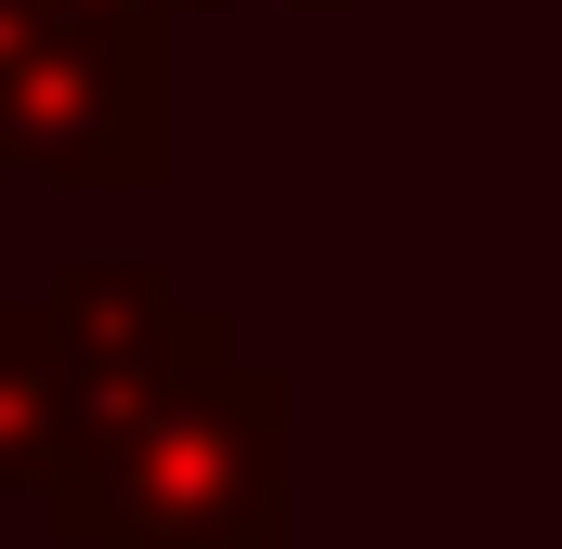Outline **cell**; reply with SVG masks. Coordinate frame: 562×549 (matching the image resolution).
Instances as JSON below:
<instances>
[{"mask_svg":"<svg viewBox=\"0 0 562 549\" xmlns=\"http://www.w3.org/2000/svg\"><path fill=\"white\" fill-rule=\"evenodd\" d=\"M53 549H301V393L288 367H210L105 432L53 497Z\"/></svg>","mask_w":562,"mask_h":549,"instance_id":"obj_1","label":"cell"},{"mask_svg":"<svg viewBox=\"0 0 562 549\" xmlns=\"http://www.w3.org/2000/svg\"><path fill=\"white\" fill-rule=\"evenodd\" d=\"M183 0H0V170L53 197H157Z\"/></svg>","mask_w":562,"mask_h":549,"instance_id":"obj_2","label":"cell"},{"mask_svg":"<svg viewBox=\"0 0 562 549\" xmlns=\"http://www.w3.org/2000/svg\"><path fill=\"white\" fill-rule=\"evenodd\" d=\"M40 301H53V327H66L79 380H92V445L132 432L157 393L236 367V301L183 288L170 262H53V274H40Z\"/></svg>","mask_w":562,"mask_h":549,"instance_id":"obj_3","label":"cell"},{"mask_svg":"<svg viewBox=\"0 0 562 549\" xmlns=\"http://www.w3.org/2000/svg\"><path fill=\"white\" fill-rule=\"evenodd\" d=\"M92 458V380L53 327V301H0V497H53Z\"/></svg>","mask_w":562,"mask_h":549,"instance_id":"obj_4","label":"cell"},{"mask_svg":"<svg viewBox=\"0 0 562 549\" xmlns=\"http://www.w3.org/2000/svg\"><path fill=\"white\" fill-rule=\"evenodd\" d=\"M183 13H236V0H183ZM288 13H340V0H288Z\"/></svg>","mask_w":562,"mask_h":549,"instance_id":"obj_5","label":"cell"}]
</instances>
